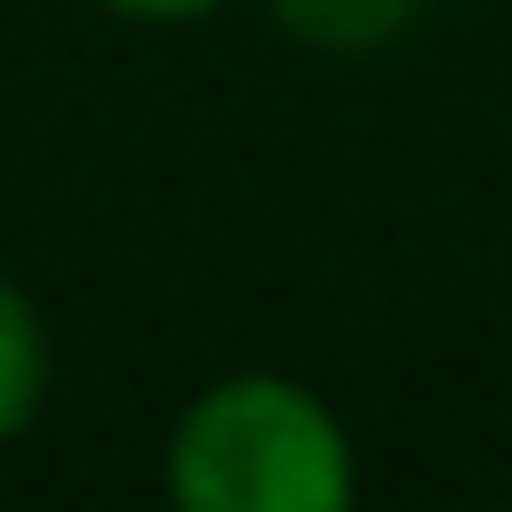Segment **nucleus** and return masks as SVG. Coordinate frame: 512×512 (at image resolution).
Masks as SVG:
<instances>
[{
	"instance_id": "obj_4",
	"label": "nucleus",
	"mask_w": 512,
	"mask_h": 512,
	"mask_svg": "<svg viewBox=\"0 0 512 512\" xmlns=\"http://www.w3.org/2000/svg\"><path fill=\"white\" fill-rule=\"evenodd\" d=\"M96 8H112V16H128V24H192V16H208V8H224V0H96Z\"/></svg>"
},
{
	"instance_id": "obj_2",
	"label": "nucleus",
	"mask_w": 512,
	"mask_h": 512,
	"mask_svg": "<svg viewBox=\"0 0 512 512\" xmlns=\"http://www.w3.org/2000/svg\"><path fill=\"white\" fill-rule=\"evenodd\" d=\"M264 8L288 40L320 56H376L424 16V0H264Z\"/></svg>"
},
{
	"instance_id": "obj_3",
	"label": "nucleus",
	"mask_w": 512,
	"mask_h": 512,
	"mask_svg": "<svg viewBox=\"0 0 512 512\" xmlns=\"http://www.w3.org/2000/svg\"><path fill=\"white\" fill-rule=\"evenodd\" d=\"M48 400V328L32 296L0 272V440H16Z\"/></svg>"
},
{
	"instance_id": "obj_1",
	"label": "nucleus",
	"mask_w": 512,
	"mask_h": 512,
	"mask_svg": "<svg viewBox=\"0 0 512 512\" xmlns=\"http://www.w3.org/2000/svg\"><path fill=\"white\" fill-rule=\"evenodd\" d=\"M168 496L184 512H344L352 440L320 392L248 368L176 416Z\"/></svg>"
}]
</instances>
